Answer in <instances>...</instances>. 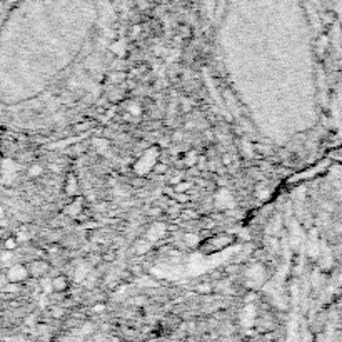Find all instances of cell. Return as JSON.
<instances>
[{"label":"cell","mask_w":342,"mask_h":342,"mask_svg":"<svg viewBox=\"0 0 342 342\" xmlns=\"http://www.w3.org/2000/svg\"><path fill=\"white\" fill-rule=\"evenodd\" d=\"M40 174H42V167L40 166H34V167H30V171H28V175L30 177H39Z\"/></svg>","instance_id":"cell-1"},{"label":"cell","mask_w":342,"mask_h":342,"mask_svg":"<svg viewBox=\"0 0 342 342\" xmlns=\"http://www.w3.org/2000/svg\"><path fill=\"white\" fill-rule=\"evenodd\" d=\"M15 245H17V242H15L14 239H9V241L5 242V247H7V249H14Z\"/></svg>","instance_id":"cell-2"}]
</instances>
